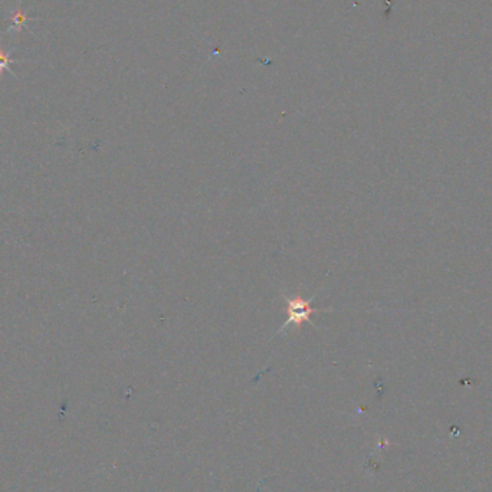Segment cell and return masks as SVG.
Wrapping results in <instances>:
<instances>
[{"label": "cell", "mask_w": 492, "mask_h": 492, "mask_svg": "<svg viewBox=\"0 0 492 492\" xmlns=\"http://www.w3.org/2000/svg\"><path fill=\"white\" fill-rule=\"evenodd\" d=\"M284 298L286 302V317L288 318L284 323V325L278 330V334L284 332L291 325H295L297 328H300L304 323H309L312 327H314V324H312V321H311V317H312V314H317V312L321 311V309H317L311 305L312 301L316 300V297H311L309 300H304L301 297H294V298L284 297Z\"/></svg>", "instance_id": "1"}, {"label": "cell", "mask_w": 492, "mask_h": 492, "mask_svg": "<svg viewBox=\"0 0 492 492\" xmlns=\"http://www.w3.org/2000/svg\"><path fill=\"white\" fill-rule=\"evenodd\" d=\"M36 17H29L26 16L25 10L22 9V3L17 2L15 9H10L8 12V20H9V28H8V33L9 32H15L19 33L22 29H28V24L32 22Z\"/></svg>", "instance_id": "2"}, {"label": "cell", "mask_w": 492, "mask_h": 492, "mask_svg": "<svg viewBox=\"0 0 492 492\" xmlns=\"http://www.w3.org/2000/svg\"><path fill=\"white\" fill-rule=\"evenodd\" d=\"M19 62H24L22 59H13L10 58V51H6L3 48V45H2V40H0V75H2L5 71L10 72L12 75H15L10 70V65L12 63H19Z\"/></svg>", "instance_id": "3"}]
</instances>
